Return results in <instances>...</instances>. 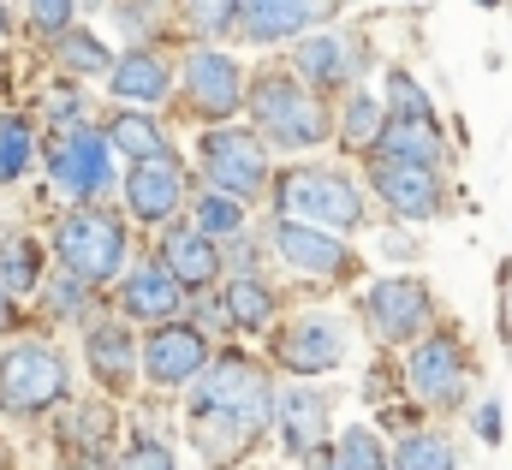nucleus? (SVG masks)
I'll use <instances>...</instances> for the list:
<instances>
[{"instance_id": "nucleus-1", "label": "nucleus", "mask_w": 512, "mask_h": 470, "mask_svg": "<svg viewBox=\"0 0 512 470\" xmlns=\"http://www.w3.org/2000/svg\"><path fill=\"white\" fill-rule=\"evenodd\" d=\"M54 250H60V268L78 274V280H114L120 262H126V227L102 209H78L60 221L54 233Z\"/></svg>"}, {"instance_id": "nucleus-2", "label": "nucleus", "mask_w": 512, "mask_h": 470, "mask_svg": "<svg viewBox=\"0 0 512 470\" xmlns=\"http://www.w3.org/2000/svg\"><path fill=\"white\" fill-rule=\"evenodd\" d=\"M54 399H66V357L54 346H12L0 357V411H18V417H36L48 411Z\"/></svg>"}, {"instance_id": "nucleus-3", "label": "nucleus", "mask_w": 512, "mask_h": 470, "mask_svg": "<svg viewBox=\"0 0 512 470\" xmlns=\"http://www.w3.org/2000/svg\"><path fill=\"white\" fill-rule=\"evenodd\" d=\"M280 209H286V221H310V227H358L364 221L358 191L340 173H322V167L292 173L280 185Z\"/></svg>"}, {"instance_id": "nucleus-4", "label": "nucleus", "mask_w": 512, "mask_h": 470, "mask_svg": "<svg viewBox=\"0 0 512 470\" xmlns=\"http://www.w3.org/2000/svg\"><path fill=\"white\" fill-rule=\"evenodd\" d=\"M191 411H227V417H239V423L262 429V423H268V411H274V399H268L262 369L239 363V357H227V363H215V369L197 381Z\"/></svg>"}, {"instance_id": "nucleus-5", "label": "nucleus", "mask_w": 512, "mask_h": 470, "mask_svg": "<svg viewBox=\"0 0 512 470\" xmlns=\"http://www.w3.org/2000/svg\"><path fill=\"white\" fill-rule=\"evenodd\" d=\"M251 114H256V125H262L268 137H280V143H322V137H328L322 108H316L292 78H256Z\"/></svg>"}, {"instance_id": "nucleus-6", "label": "nucleus", "mask_w": 512, "mask_h": 470, "mask_svg": "<svg viewBox=\"0 0 512 470\" xmlns=\"http://www.w3.org/2000/svg\"><path fill=\"white\" fill-rule=\"evenodd\" d=\"M197 155H203L209 179L227 185L233 197H256L262 179H268V155H262V143H256L251 131H209Z\"/></svg>"}, {"instance_id": "nucleus-7", "label": "nucleus", "mask_w": 512, "mask_h": 470, "mask_svg": "<svg viewBox=\"0 0 512 470\" xmlns=\"http://www.w3.org/2000/svg\"><path fill=\"white\" fill-rule=\"evenodd\" d=\"M48 173H54L60 191H72V197H96V191H108L114 161H108V143H102L96 131H72V137L48 155Z\"/></svg>"}, {"instance_id": "nucleus-8", "label": "nucleus", "mask_w": 512, "mask_h": 470, "mask_svg": "<svg viewBox=\"0 0 512 470\" xmlns=\"http://www.w3.org/2000/svg\"><path fill=\"white\" fill-rule=\"evenodd\" d=\"M376 191H382V203H393V215H405V221L441 215V185L417 161H376Z\"/></svg>"}, {"instance_id": "nucleus-9", "label": "nucleus", "mask_w": 512, "mask_h": 470, "mask_svg": "<svg viewBox=\"0 0 512 470\" xmlns=\"http://www.w3.org/2000/svg\"><path fill=\"white\" fill-rule=\"evenodd\" d=\"M179 197H185V173H179L167 155H143V161L131 167L126 203H131L137 221H167V215L179 209Z\"/></svg>"}, {"instance_id": "nucleus-10", "label": "nucleus", "mask_w": 512, "mask_h": 470, "mask_svg": "<svg viewBox=\"0 0 512 470\" xmlns=\"http://www.w3.org/2000/svg\"><path fill=\"white\" fill-rule=\"evenodd\" d=\"M340 357H346V334H340V322H328V316H304V322H292V328L280 334V363L298 369V375H322V369H334Z\"/></svg>"}, {"instance_id": "nucleus-11", "label": "nucleus", "mask_w": 512, "mask_h": 470, "mask_svg": "<svg viewBox=\"0 0 512 470\" xmlns=\"http://www.w3.org/2000/svg\"><path fill=\"white\" fill-rule=\"evenodd\" d=\"M203 357H209V346H203L197 328H155L149 346H143V369H149V381L173 387V381H191L203 369Z\"/></svg>"}, {"instance_id": "nucleus-12", "label": "nucleus", "mask_w": 512, "mask_h": 470, "mask_svg": "<svg viewBox=\"0 0 512 470\" xmlns=\"http://www.w3.org/2000/svg\"><path fill=\"white\" fill-rule=\"evenodd\" d=\"M185 90H191V108H203V114H233L239 108V66L227 60V54H191L185 60Z\"/></svg>"}, {"instance_id": "nucleus-13", "label": "nucleus", "mask_w": 512, "mask_h": 470, "mask_svg": "<svg viewBox=\"0 0 512 470\" xmlns=\"http://www.w3.org/2000/svg\"><path fill=\"white\" fill-rule=\"evenodd\" d=\"M411 387H417L429 405H453V399H459L465 369H459V346H453L447 334H435V340H423V346L411 352Z\"/></svg>"}, {"instance_id": "nucleus-14", "label": "nucleus", "mask_w": 512, "mask_h": 470, "mask_svg": "<svg viewBox=\"0 0 512 470\" xmlns=\"http://www.w3.org/2000/svg\"><path fill=\"white\" fill-rule=\"evenodd\" d=\"M370 316H376V334L382 340H411L429 316V292L417 280H382L370 292Z\"/></svg>"}, {"instance_id": "nucleus-15", "label": "nucleus", "mask_w": 512, "mask_h": 470, "mask_svg": "<svg viewBox=\"0 0 512 470\" xmlns=\"http://www.w3.org/2000/svg\"><path fill=\"white\" fill-rule=\"evenodd\" d=\"M233 12L251 42H280V36L304 30L310 18H322V0H239Z\"/></svg>"}, {"instance_id": "nucleus-16", "label": "nucleus", "mask_w": 512, "mask_h": 470, "mask_svg": "<svg viewBox=\"0 0 512 470\" xmlns=\"http://www.w3.org/2000/svg\"><path fill=\"white\" fill-rule=\"evenodd\" d=\"M280 256L298 268V274H340V262H346V250H340V238H328L322 227H310V221H280Z\"/></svg>"}, {"instance_id": "nucleus-17", "label": "nucleus", "mask_w": 512, "mask_h": 470, "mask_svg": "<svg viewBox=\"0 0 512 470\" xmlns=\"http://www.w3.org/2000/svg\"><path fill=\"white\" fill-rule=\"evenodd\" d=\"M280 435H286V453H310V447H322V435H328V399L322 393H286L280 399Z\"/></svg>"}, {"instance_id": "nucleus-18", "label": "nucleus", "mask_w": 512, "mask_h": 470, "mask_svg": "<svg viewBox=\"0 0 512 470\" xmlns=\"http://www.w3.org/2000/svg\"><path fill=\"white\" fill-rule=\"evenodd\" d=\"M370 149H376V161H417V167H435L441 161V137L423 119H393L387 131H376Z\"/></svg>"}, {"instance_id": "nucleus-19", "label": "nucleus", "mask_w": 512, "mask_h": 470, "mask_svg": "<svg viewBox=\"0 0 512 470\" xmlns=\"http://www.w3.org/2000/svg\"><path fill=\"white\" fill-rule=\"evenodd\" d=\"M131 363H137V346H131V334L120 328V322H102V328H90V369H96V381H102V387L126 393Z\"/></svg>"}, {"instance_id": "nucleus-20", "label": "nucleus", "mask_w": 512, "mask_h": 470, "mask_svg": "<svg viewBox=\"0 0 512 470\" xmlns=\"http://www.w3.org/2000/svg\"><path fill=\"white\" fill-rule=\"evenodd\" d=\"M126 310L131 316H143V322H167V316L179 310V280H173L161 262L137 268V274L126 280Z\"/></svg>"}, {"instance_id": "nucleus-21", "label": "nucleus", "mask_w": 512, "mask_h": 470, "mask_svg": "<svg viewBox=\"0 0 512 470\" xmlns=\"http://www.w3.org/2000/svg\"><path fill=\"white\" fill-rule=\"evenodd\" d=\"M161 250H167V274H173L179 286H209L215 268H221V256H215L209 233H167Z\"/></svg>"}, {"instance_id": "nucleus-22", "label": "nucleus", "mask_w": 512, "mask_h": 470, "mask_svg": "<svg viewBox=\"0 0 512 470\" xmlns=\"http://www.w3.org/2000/svg\"><path fill=\"white\" fill-rule=\"evenodd\" d=\"M251 435H256L251 423H239V417H227V411H197V453H203L209 465H233Z\"/></svg>"}, {"instance_id": "nucleus-23", "label": "nucleus", "mask_w": 512, "mask_h": 470, "mask_svg": "<svg viewBox=\"0 0 512 470\" xmlns=\"http://www.w3.org/2000/svg\"><path fill=\"white\" fill-rule=\"evenodd\" d=\"M298 72L310 78V84H340V78H352L358 72V60H352V48L346 42H334V36H310V42H298Z\"/></svg>"}, {"instance_id": "nucleus-24", "label": "nucleus", "mask_w": 512, "mask_h": 470, "mask_svg": "<svg viewBox=\"0 0 512 470\" xmlns=\"http://www.w3.org/2000/svg\"><path fill=\"white\" fill-rule=\"evenodd\" d=\"M114 96H126V102H161L167 96V66L155 60V54H131L114 66Z\"/></svg>"}, {"instance_id": "nucleus-25", "label": "nucleus", "mask_w": 512, "mask_h": 470, "mask_svg": "<svg viewBox=\"0 0 512 470\" xmlns=\"http://www.w3.org/2000/svg\"><path fill=\"white\" fill-rule=\"evenodd\" d=\"M268 310H274V298H268V286L262 280H233L227 286V322H239V328H262L268 322Z\"/></svg>"}, {"instance_id": "nucleus-26", "label": "nucleus", "mask_w": 512, "mask_h": 470, "mask_svg": "<svg viewBox=\"0 0 512 470\" xmlns=\"http://www.w3.org/2000/svg\"><path fill=\"white\" fill-rule=\"evenodd\" d=\"M393 465L399 470H459V459H453V447L441 435H405L399 453H393Z\"/></svg>"}, {"instance_id": "nucleus-27", "label": "nucleus", "mask_w": 512, "mask_h": 470, "mask_svg": "<svg viewBox=\"0 0 512 470\" xmlns=\"http://www.w3.org/2000/svg\"><path fill=\"white\" fill-rule=\"evenodd\" d=\"M114 149H120V155H137V161H143V155H167L161 125H155L149 114H120L114 119Z\"/></svg>"}, {"instance_id": "nucleus-28", "label": "nucleus", "mask_w": 512, "mask_h": 470, "mask_svg": "<svg viewBox=\"0 0 512 470\" xmlns=\"http://www.w3.org/2000/svg\"><path fill=\"white\" fill-rule=\"evenodd\" d=\"M0 286H6L12 298H24V292L36 286V244H30V238H6V244H0Z\"/></svg>"}, {"instance_id": "nucleus-29", "label": "nucleus", "mask_w": 512, "mask_h": 470, "mask_svg": "<svg viewBox=\"0 0 512 470\" xmlns=\"http://www.w3.org/2000/svg\"><path fill=\"white\" fill-rule=\"evenodd\" d=\"M328 470H382V447L370 429H352L328 447Z\"/></svg>"}, {"instance_id": "nucleus-30", "label": "nucleus", "mask_w": 512, "mask_h": 470, "mask_svg": "<svg viewBox=\"0 0 512 470\" xmlns=\"http://www.w3.org/2000/svg\"><path fill=\"white\" fill-rule=\"evenodd\" d=\"M60 60L72 66V72H108V48L96 42V36H84V30H60Z\"/></svg>"}, {"instance_id": "nucleus-31", "label": "nucleus", "mask_w": 512, "mask_h": 470, "mask_svg": "<svg viewBox=\"0 0 512 470\" xmlns=\"http://www.w3.org/2000/svg\"><path fill=\"white\" fill-rule=\"evenodd\" d=\"M387 102H393V108H387L393 119H423V125H435V108H429V96H423V90H417L405 72H387Z\"/></svg>"}, {"instance_id": "nucleus-32", "label": "nucleus", "mask_w": 512, "mask_h": 470, "mask_svg": "<svg viewBox=\"0 0 512 470\" xmlns=\"http://www.w3.org/2000/svg\"><path fill=\"white\" fill-rule=\"evenodd\" d=\"M24 167H30V131L18 119H6L0 125V179H18Z\"/></svg>"}, {"instance_id": "nucleus-33", "label": "nucleus", "mask_w": 512, "mask_h": 470, "mask_svg": "<svg viewBox=\"0 0 512 470\" xmlns=\"http://www.w3.org/2000/svg\"><path fill=\"white\" fill-rule=\"evenodd\" d=\"M376 131H382V108L370 102V96H352V108H346V143H376Z\"/></svg>"}, {"instance_id": "nucleus-34", "label": "nucleus", "mask_w": 512, "mask_h": 470, "mask_svg": "<svg viewBox=\"0 0 512 470\" xmlns=\"http://www.w3.org/2000/svg\"><path fill=\"white\" fill-rule=\"evenodd\" d=\"M233 227H239V209H233V203H227V197H203V203H197V233H233Z\"/></svg>"}, {"instance_id": "nucleus-35", "label": "nucleus", "mask_w": 512, "mask_h": 470, "mask_svg": "<svg viewBox=\"0 0 512 470\" xmlns=\"http://www.w3.org/2000/svg\"><path fill=\"white\" fill-rule=\"evenodd\" d=\"M48 310H54V316H78V310H84V280H78V274L48 280Z\"/></svg>"}, {"instance_id": "nucleus-36", "label": "nucleus", "mask_w": 512, "mask_h": 470, "mask_svg": "<svg viewBox=\"0 0 512 470\" xmlns=\"http://www.w3.org/2000/svg\"><path fill=\"white\" fill-rule=\"evenodd\" d=\"M114 470H173V453H167L161 441H137V447L120 453V465Z\"/></svg>"}, {"instance_id": "nucleus-37", "label": "nucleus", "mask_w": 512, "mask_h": 470, "mask_svg": "<svg viewBox=\"0 0 512 470\" xmlns=\"http://www.w3.org/2000/svg\"><path fill=\"white\" fill-rule=\"evenodd\" d=\"M30 24L48 30V36H60L72 24V0H30Z\"/></svg>"}, {"instance_id": "nucleus-38", "label": "nucleus", "mask_w": 512, "mask_h": 470, "mask_svg": "<svg viewBox=\"0 0 512 470\" xmlns=\"http://www.w3.org/2000/svg\"><path fill=\"white\" fill-rule=\"evenodd\" d=\"M233 6H239V0H185V12H191L203 30H227V24H233Z\"/></svg>"}, {"instance_id": "nucleus-39", "label": "nucleus", "mask_w": 512, "mask_h": 470, "mask_svg": "<svg viewBox=\"0 0 512 470\" xmlns=\"http://www.w3.org/2000/svg\"><path fill=\"white\" fill-rule=\"evenodd\" d=\"M78 108H84V102H78L72 90H54V96H48V119H78Z\"/></svg>"}, {"instance_id": "nucleus-40", "label": "nucleus", "mask_w": 512, "mask_h": 470, "mask_svg": "<svg viewBox=\"0 0 512 470\" xmlns=\"http://www.w3.org/2000/svg\"><path fill=\"white\" fill-rule=\"evenodd\" d=\"M477 429L495 441V435H501V411H495V405H483V411H477Z\"/></svg>"}, {"instance_id": "nucleus-41", "label": "nucleus", "mask_w": 512, "mask_h": 470, "mask_svg": "<svg viewBox=\"0 0 512 470\" xmlns=\"http://www.w3.org/2000/svg\"><path fill=\"white\" fill-rule=\"evenodd\" d=\"M6 328H12V292L0 286V334H6Z\"/></svg>"}, {"instance_id": "nucleus-42", "label": "nucleus", "mask_w": 512, "mask_h": 470, "mask_svg": "<svg viewBox=\"0 0 512 470\" xmlns=\"http://www.w3.org/2000/svg\"><path fill=\"white\" fill-rule=\"evenodd\" d=\"M310 470H328V453L322 447H310Z\"/></svg>"}, {"instance_id": "nucleus-43", "label": "nucleus", "mask_w": 512, "mask_h": 470, "mask_svg": "<svg viewBox=\"0 0 512 470\" xmlns=\"http://www.w3.org/2000/svg\"><path fill=\"white\" fill-rule=\"evenodd\" d=\"M477 6H501V0H477Z\"/></svg>"}, {"instance_id": "nucleus-44", "label": "nucleus", "mask_w": 512, "mask_h": 470, "mask_svg": "<svg viewBox=\"0 0 512 470\" xmlns=\"http://www.w3.org/2000/svg\"><path fill=\"white\" fill-rule=\"evenodd\" d=\"M0 30H6V6H0Z\"/></svg>"}, {"instance_id": "nucleus-45", "label": "nucleus", "mask_w": 512, "mask_h": 470, "mask_svg": "<svg viewBox=\"0 0 512 470\" xmlns=\"http://www.w3.org/2000/svg\"><path fill=\"white\" fill-rule=\"evenodd\" d=\"M0 470H6V453H0Z\"/></svg>"}]
</instances>
